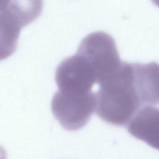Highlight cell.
<instances>
[{
	"instance_id": "ba28073f",
	"label": "cell",
	"mask_w": 159,
	"mask_h": 159,
	"mask_svg": "<svg viewBox=\"0 0 159 159\" xmlns=\"http://www.w3.org/2000/svg\"><path fill=\"white\" fill-rule=\"evenodd\" d=\"M0 159H6V151L1 146H0Z\"/></svg>"
},
{
	"instance_id": "52a82bcc",
	"label": "cell",
	"mask_w": 159,
	"mask_h": 159,
	"mask_svg": "<svg viewBox=\"0 0 159 159\" xmlns=\"http://www.w3.org/2000/svg\"><path fill=\"white\" fill-rule=\"evenodd\" d=\"M134 84L143 105L159 104V65L132 63Z\"/></svg>"
},
{
	"instance_id": "5b68a950",
	"label": "cell",
	"mask_w": 159,
	"mask_h": 159,
	"mask_svg": "<svg viewBox=\"0 0 159 159\" xmlns=\"http://www.w3.org/2000/svg\"><path fill=\"white\" fill-rule=\"evenodd\" d=\"M55 81L58 91L70 93H88L96 83L93 70L77 53L63 60L57 68Z\"/></svg>"
},
{
	"instance_id": "3957f363",
	"label": "cell",
	"mask_w": 159,
	"mask_h": 159,
	"mask_svg": "<svg viewBox=\"0 0 159 159\" xmlns=\"http://www.w3.org/2000/svg\"><path fill=\"white\" fill-rule=\"evenodd\" d=\"M76 53L90 66L98 84L118 69L122 62L114 39L104 32H95L86 36Z\"/></svg>"
},
{
	"instance_id": "7a4b0ae2",
	"label": "cell",
	"mask_w": 159,
	"mask_h": 159,
	"mask_svg": "<svg viewBox=\"0 0 159 159\" xmlns=\"http://www.w3.org/2000/svg\"><path fill=\"white\" fill-rule=\"evenodd\" d=\"M42 2L0 1V60L15 51L20 30L40 14Z\"/></svg>"
},
{
	"instance_id": "8992f818",
	"label": "cell",
	"mask_w": 159,
	"mask_h": 159,
	"mask_svg": "<svg viewBox=\"0 0 159 159\" xmlns=\"http://www.w3.org/2000/svg\"><path fill=\"white\" fill-rule=\"evenodd\" d=\"M129 134L159 150V107H142L128 122Z\"/></svg>"
},
{
	"instance_id": "9c48e42d",
	"label": "cell",
	"mask_w": 159,
	"mask_h": 159,
	"mask_svg": "<svg viewBox=\"0 0 159 159\" xmlns=\"http://www.w3.org/2000/svg\"><path fill=\"white\" fill-rule=\"evenodd\" d=\"M153 2H154L156 6L159 7V1H153Z\"/></svg>"
},
{
	"instance_id": "277c9868",
	"label": "cell",
	"mask_w": 159,
	"mask_h": 159,
	"mask_svg": "<svg viewBox=\"0 0 159 159\" xmlns=\"http://www.w3.org/2000/svg\"><path fill=\"white\" fill-rule=\"evenodd\" d=\"M96 93H70L58 91L51 103L52 113L68 130H77L89 120L96 110Z\"/></svg>"
},
{
	"instance_id": "6da1fadb",
	"label": "cell",
	"mask_w": 159,
	"mask_h": 159,
	"mask_svg": "<svg viewBox=\"0 0 159 159\" xmlns=\"http://www.w3.org/2000/svg\"><path fill=\"white\" fill-rule=\"evenodd\" d=\"M99 85L95 111L107 123L124 125L143 106L135 86L132 63L122 61Z\"/></svg>"
}]
</instances>
